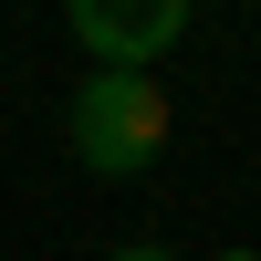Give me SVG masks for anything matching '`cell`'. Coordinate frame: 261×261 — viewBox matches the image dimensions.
<instances>
[{
    "label": "cell",
    "instance_id": "1",
    "mask_svg": "<svg viewBox=\"0 0 261 261\" xmlns=\"http://www.w3.org/2000/svg\"><path fill=\"white\" fill-rule=\"evenodd\" d=\"M63 146H73V167H94L105 188L146 178L167 146V84L157 73H84L73 105H63Z\"/></svg>",
    "mask_w": 261,
    "mask_h": 261
},
{
    "label": "cell",
    "instance_id": "2",
    "mask_svg": "<svg viewBox=\"0 0 261 261\" xmlns=\"http://www.w3.org/2000/svg\"><path fill=\"white\" fill-rule=\"evenodd\" d=\"M63 32L94 53V73H157L188 42V0H73Z\"/></svg>",
    "mask_w": 261,
    "mask_h": 261
},
{
    "label": "cell",
    "instance_id": "3",
    "mask_svg": "<svg viewBox=\"0 0 261 261\" xmlns=\"http://www.w3.org/2000/svg\"><path fill=\"white\" fill-rule=\"evenodd\" d=\"M105 261H188V251H167V241H115Z\"/></svg>",
    "mask_w": 261,
    "mask_h": 261
},
{
    "label": "cell",
    "instance_id": "4",
    "mask_svg": "<svg viewBox=\"0 0 261 261\" xmlns=\"http://www.w3.org/2000/svg\"><path fill=\"white\" fill-rule=\"evenodd\" d=\"M209 261H261V251H209Z\"/></svg>",
    "mask_w": 261,
    "mask_h": 261
}]
</instances>
